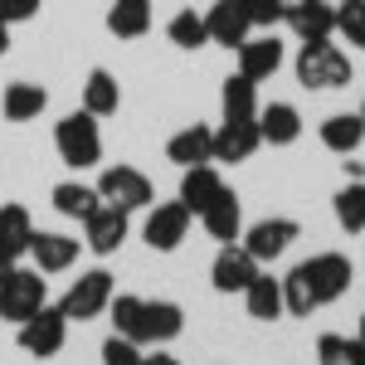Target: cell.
Masks as SVG:
<instances>
[{"label":"cell","mask_w":365,"mask_h":365,"mask_svg":"<svg viewBox=\"0 0 365 365\" xmlns=\"http://www.w3.org/2000/svg\"><path fill=\"white\" fill-rule=\"evenodd\" d=\"M297 83L307 88V93H336V88H351V54L331 44V39H322V44H302L297 49Z\"/></svg>","instance_id":"cell-1"},{"label":"cell","mask_w":365,"mask_h":365,"mask_svg":"<svg viewBox=\"0 0 365 365\" xmlns=\"http://www.w3.org/2000/svg\"><path fill=\"white\" fill-rule=\"evenodd\" d=\"M54 151L63 166L73 170H93L98 161H103V127H98V117L93 113H68L54 122Z\"/></svg>","instance_id":"cell-2"},{"label":"cell","mask_w":365,"mask_h":365,"mask_svg":"<svg viewBox=\"0 0 365 365\" xmlns=\"http://www.w3.org/2000/svg\"><path fill=\"white\" fill-rule=\"evenodd\" d=\"M117 297V282L108 268H88V273H78V278L68 282V292L58 297V312L68 317V327L73 322H93V317H103V312L113 307Z\"/></svg>","instance_id":"cell-3"},{"label":"cell","mask_w":365,"mask_h":365,"mask_svg":"<svg viewBox=\"0 0 365 365\" xmlns=\"http://www.w3.org/2000/svg\"><path fill=\"white\" fill-rule=\"evenodd\" d=\"M297 268H302V278H307L317 307L341 302V297L351 292V282H356V263H351L346 253H312V258H302Z\"/></svg>","instance_id":"cell-4"},{"label":"cell","mask_w":365,"mask_h":365,"mask_svg":"<svg viewBox=\"0 0 365 365\" xmlns=\"http://www.w3.org/2000/svg\"><path fill=\"white\" fill-rule=\"evenodd\" d=\"M49 302V287H44V273L39 268H10V278H0V322H29L34 312Z\"/></svg>","instance_id":"cell-5"},{"label":"cell","mask_w":365,"mask_h":365,"mask_svg":"<svg viewBox=\"0 0 365 365\" xmlns=\"http://www.w3.org/2000/svg\"><path fill=\"white\" fill-rule=\"evenodd\" d=\"M98 195H103V205H117V210L132 215V210L156 205V185H151L146 170L117 161V166H103V175H98Z\"/></svg>","instance_id":"cell-6"},{"label":"cell","mask_w":365,"mask_h":365,"mask_svg":"<svg viewBox=\"0 0 365 365\" xmlns=\"http://www.w3.org/2000/svg\"><path fill=\"white\" fill-rule=\"evenodd\" d=\"M15 341H20V351H25V356L49 361V356H58V351H63V341H68V317L44 302V307L34 312L29 322H20V327H15Z\"/></svg>","instance_id":"cell-7"},{"label":"cell","mask_w":365,"mask_h":365,"mask_svg":"<svg viewBox=\"0 0 365 365\" xmlns=\"http://www.w3.org/2000/svg\"><path fill=\"white\" fill-rule=\"evenodd\" d=\"M190 210L180 205V200H166V205H156L151 215H146V225H141V239H146V249L151 253H175L185 244V234H190Z\"/></svg>","instance_id":"cell-8"},{"label":"cell","mask_w":365,"mask_h":365,"mask_svg":"<svg viewBox=\"0 0 365 365\" xmlns=\"http://www.w3.org/2000/svg\"><path fill=\"white\" fill-rule=\"evenodd\" d=\"M258 273H263V263H258L244 244H220L215 263H210V282H215V292H225V297L244 292Z\"/></svg>","instance_id":"cell-9"},{"label":"cell","mask_w":365,"mask_h":365,"mask_svg":"<svg viewBox=\"0 0 365 365\" xmlns=\"http://www.w3.org/2000/svg\"><path fill=\"white\" fill-rule=\"evenodd\" d=\"M282 25L292 29L302 44H322L336 34V5L331 0H292L282 10Z\"/></svg>","instance_id":"cell-10"},{"label":"cell","mask_w":365,"mask_h":365,"mask_svg":"<svg viewBox=\"0 0 365 365\" xmlns=\"http://www.w3.org/2000/svg\"><path fill=\"white\" fill-rule=\"evenodd\" d=\"M302 234L297 220H287V215H268V220H258V225L244 229V249L258 258V263H273L282 253L292 249V239Z\"/></svg>","instance_id":"cell-11"},{"label":"cell","mask_w":365,"mask_h":365,"mask_svg":"<svg viewBox=\"0 0 365 365\" xmlns=\"http://www.w3.org/2000/svg\"><path fill=\"white\" fill-rule=\"evenodd\" d=\"M127 210H117V205H98L93 215L83 220V249H93L98 258H113L122 244H127Z\"/></svg>","instance_id":"cell-12"},{"label":"cell","mask_w":365,"mask_h":365,"mask_svg":"<svg viewBox=\"0 0 365 365\" xmlns=\"http://www.w3.org/2000/svg\"><path fill=\"white\" fill-rule=\"evenodd\" d=\"M234 54H239V73L253 78V83H263V78H273L282 68V39L273 29H268V34H249Z\"/></svg>","instance_id":"cell-13"},{"label":"cell","mask_w":365,"mask_h":365,"mask_svg":"<svg viewBox=\"0 0 365 365\" xmlns=\"http://www.w3.org/2000/svg\"><path fill=\"white\" fill-rule=\"evenodd\" d=\"M78 249H83V239H68L54 229H34V239H29V258L39 273H68L78 263Z\"/></svg>","instance_id":"cell-14"},{"label":"cell","mask_w":365,"mask_h":365,"mask_svg":"<svg viewBox=\"0 0 365 365\" xmlns=\"http://www.w3.org/2000/svg\"><path fill=\"white\" fill-rule=\"evenodd\" d=\"M205 29H210V44H220V49H239L253 34V25H249V15H244L239 0H215L205 10Z\"/></svg>","instance_id":"cell-15"},{"label":"cell","mask_w":365,"mask_h":365,"mask_svg":"<svg viewBox=\"0 0 365 365\" xmlns=\"http://www.w3.org/2000/svg\"><path fill=\"white\" fill-rule=\"evenodd\" d=\"M166 161H175L180 170L210 166V161H215V132H210L205 122H195V127H180V132L166 141Z\"/></svg>","instance_id":"cell-16"},{"label":"cell","mask_w":365,"mask_h":365,"mask_svg":"<svg viewBox=\"0 0 365 365\" xmlns=\"http://www.w3.org/2000/svg\"><path fill=\"white\" fill-rule=\"evenodd\" d=\"M200 225H205L210 239H220V244H239V239H244V205H239V195L225 185V190L215 195V205L200 215Z\"/></svg>","instance_id":"cell-17"},{"label":"cell","mask_w":365,"mask_h":365,"mask_svg":"<svg viewBox=\"0 0 365 365\" xmlns=\"http://www.w3.org/2000/svg\"><path fill=\"white\" fill-rule=\"evenodd\" d=\"M225 190V175H220V166L210 161V166H190V170H180V205L190 210V215H205L210 205H215V195Z\"/></svg>","instance_id":"cell-18"},{"label":"cell","mask_w":365,"mask_h":365,"mask_svg":"<svg viewBox=\"0 0 365 365\" xmlns=\"http://www.w3.org/2000/svg\"><path fill=\"white\" fill-rule=\"evenodd\" d=\"M258 146H263L258 122H225L215 132V166H239V161H249Z\"/></svg>","instance_id":"cell-19"},{"label":"cell","mask_w":365,"mask_h":365,"mask_svg":"<svg viewBox=\"0 0 365 365\" xmlns=\"http://www.w3.org/2000/svg\"><path fill=\"white\" fill-rule=\"evenodd\" d=\"M258 137H263V146H292L302 137V113L292 103H263L258 108Z\"/></svg>","instance_id":"cell-20"},{"label":"cell","mask_w":365,"mask_h":365,"mask_svg":"<svg viewBox=\"0 0 365 365\" xmlns=\"http://www.w3.org/2000/svg\"><path fill=\"white\" fill-rule=\"evenodd\" d=\"M220 108H225V122H258V83L244 78V73H229L220 83Z\"/></svg>","instance_id":"cell-21"},{"label":"cell","mask_w":365,"mask_h":365,"mask_svg":"<svg viewBox=\"0 0 365 365\" xmlns=\"http://www.w3.org/2000/svg\"><path fill=\"white\" fill-rule=\"evenodd\" d=\"M49 108V93L39 83H29V78H15V83L0 93V113L5 122H34V117Z\"/></svg>","instance_id":"cell-22"},{"label":"cell","mask_w":365,"mask_h":365,"mask_svg":"<svg viewBox=\"0 0 365 365\" xmlns=\"http://www.w3.org/2000/svg\"><path fill=\"white\" fill-rule=\"evenodd\" d=\"M322 146L327 151H336V156H351V151H361L365 141V117L361 113H331L327 122H322Z\"/></svg>","instance_id":"cell-23"},{"label":"cell","mask_w":365,"mask_h":365,"mask_svg":"<svg viewBox=\"0 0 365 365\" xmlns=\"http://www.w3.org/2000/svg\"><path fill=\"white\" fill-rule=\"evenodd\" d=\"M49 205H54L63 220H78L83 225L88 215L103 205V195H98V185H83V180H58L54 190H49Z\"/></svg>","instance_id":"cell-24"},{"label":"cell","mask_w":365,"mask_h":365,"mask_svg":"<svg viewBox=\"0 0 365 365\" xmlns=\"http://www.w3.org/2000/svg\"><path fill=\"white\" fill-rule=\"evenodd\" d=\"M244 307H249L253 322H278L282 312V278H273V273H258V278L244 287Z\"/></svg>","instance_id":"cell-25"},{"label":"cell","mask_w":365,"mask_h":365,"mask_svg":"<svg viewBox=\"0 0 365 365\" xmlns=\"http://www.w3.org/2000/svg\"><path fill=\"white\" fill-rule=\"evenodd\" d=\"M29 239H34V215L15 200L0 205V249L10 258H20V253H29Z\"/></svg>","instance_id":"cell-26"},{"label":"cell","mask_w":365,"mask_h":365,"mask_svg":"<svg viewBox=\"0 0 365 365\" xmlns=\"http://www.w3.org/2000/svg\"><path fill=\"white\" fill-rule=\"evenodd\" d=\"M180 331H185V312H180V302H166V297L146 302V346H170Z\"/></svg>","instance_id":"cell-27"},{"label":"cell","mask_w":365,"mask_h":365,"mask_svg":"<svg viewBox=\"0 0 365 365\" xmlns=\"http://www.w3.org/2000/svg\"><path fill=\"white\" fill-rule=\"evenodd\" d=\"M151 20H156L151 0H113V10H108V29L117 39H141L151 29Z\"/></svg>","instance_id":"cell-28"},{"label":"cell","mask_w":365,"mask_h":365,"mask_svg":"<svg viewBox=\"0 0 365 365\" xmlns=\"http://www.w3.org/2000/svg\"><path fill=\"white\" fill-rule=\"evenodd\" d=\"M117 108H122V83H117V73H108V68H93L83 83V113L93 117H113Z\"/></svg>","instance_id":"cell-29"},{"label":"cell","mask_w":365,"mask_h":365,"mask_svg":"<svg viewBox=\"0 0 365 365\" xmlns=\"http://www.w3.org/2000/svg\"><path fill=\"white\" fill-rule=\"evenodd\" d=\"M108 312H113V331L117 336L146 346V297H137V292H117Z\"/></svg>","instance_id":"cell-30"},{"label":"cell","mask_w":365,"mask_h":365,"mask_svg":"<svg viewBox=\"0 0 365 365\" xmlns=\"http://www.w3.org/2000/svg\"><path fill=\"white\" fill-rule=\"evenodd\" d=\"M331 210H336V225L346 229V234H365V180L341 185L336 200H331Z\"/></svg>","instance_id":"cell-31"},{"label":"cell","mask_w":365,"mask_h":365,"mask_svg":"<svg viewBox=\"0 0 365 365\" xmlns=\"http://www.w3.org/2000/svg\"><path fill=\"white\" fill-rule=\"evenodd\" d=\"M166 39L175 44V49H205L210 44V29H205V15H195V10H175L166 25Z\"/></svg>","instance_id":"cell-32"},{"label":"cell","mask_w":365,"mask_h":365,"mask_svg":"<svg viewBox=\"0 0 365 365\" xmlns=\"http://www.w3.org/2000/svg\"><path fill=\"white\" fill-rule=\"evenodd\" d=\"M361 351H365L361 341L327 331V336L317 341V365H361Z\"/></svg>","instance_id":"cell-33"},{"label":"cell","mask_w":365,"mask_h":365,"mask_svg":"<svg viewBox=\"0 0 365 365\" xmlns=\"http://www.w3.org/2000/svg\"><path fill=\"white\" fill-rule=\"evenodd\" d=\"M336 34L365 49V0H336Z\"/></svg>","instance_id":"cell-34"},{"label":"cell","mask_w":365,"mask_h":365,"mask_svg":"<svg viewBox=\"0 0 365 365\" xmlns=\"http://www.w3.org/2000/svg\"><path fill=\"white\" fill-rule=\"evenodd\" d=\"M282 307H287V317H312V312H317V297H312L302 268H292V273L282 278Z\"/></svg>","instance_id":"cell-35"},{"label":"cell","mask_w":365,"mask_h":365,"mask_svg":"<svg viewBox=\"0 0 365 365\" xmlns=\"http://www.w3.org/2000/svg\"><path fill=\"white\" fill-rule=\"evenodd\" d=\"M141 351L146 346H137V341H127V336H108L103 341V365H141Z\"/></svg>","instance_id":"cell-36"},{"label":"cell","mask_w":365,"mask_h":365,"mask_svg":"<svg viewBox=\"0 0 365 365\" xmlns=\"http://www.w3.org/2000/svg\"><path fill=\"white\" fill-rule=\"evenodd\" d=\"M244 5V15H249V25L253 29H273V25H282V10L287 5H278V0H239Z\"/></svg>","instance_id":"cell-37"},{"label":"cell","mask_w":365,"mask_h":365,"mask_svg":"<svg viewBox=\"0 0 365 365\" xmlns=\"http://www.w3.org/2000/svg\"><path fill=\"white\" fill-rule=\"evenodd\" d=\"M39 5H44V0H0V20H5V25H25V20L39 15Z\"/></svg>","instance_id":"cell-38"},{"label":"cell","mask_w":365,"mask_h":365,"mask_svg":"<svg viewBox=\"0 0 365 365\" xmlns=\"http://www.w3.org/2000/svg\"><path fill=\"white\" fill-rule=\"evenodd\" d=\"M141 365H180V361L170 356L166 346H156V351H141Z\"/></svg>","instance_id":"cell-39"},{"label":"cell","mask_w":365,"mask_h":365,"mask_svg":"<svg viewBox=\"0 0 365 365\" xmlns=\"http://www.w3.org/2000/svg\"><path fill=\"white\" fill-rule=\"evenodd\" d=\"M10 54V25H5V20H0V58Z\"/></svg>","instance_id":"cell-40"},{"label":"cell","mask_w":365,"mask_h":365,"mask_svg":"<svg viewBox=\"0 0 365 365\" xmlns=\"http://www.w3.org/2000/svg\"><path fill=\"white\" fill-rule=\"evenodd\" d=\"M10 268H15V258H10V253L0 249V278H10Z\"/></svg>","instance_id":"cell-41"},{"label":"cell","mask_w":365,"mask_h":365,"mask_svg":"<svg viewBox=\"0 0 365 365\" xmlns=\"http://www.w3.org/2000/svg\"><path fill=\"white\" fill-rule=\"evenodd\" d=\"M356 341H361V346H365V317H361V336H356Z\"/></svg>","instance_id":"cell-42"},{"label":"cell","mask_w":365,"mask_h":365,"mask_svg":"<svg viewBox=\"0 0 365 365\" xmlns=\"http://www.w3.org/2000/svg\"><path fill=\"white\" fill-rule=\"evenodd\" d=\"M278 5H292V0H278Z\"/></svg>","instance_id":"cell-43"},{"label":"cell","mask_w":365,"mask_h":365,"mask_svg":"<svg viewBox=\"0 0 365 365\" xmlns=\"http://www.w3.org/2000/svg\"><path fill=\"white\" fill-rule=\"evenodd\" d=\"M361 365H365V351H361Z\"/></svg>","instance_id":"cell-44"},{"label":"cell","mask_w":365,"mask_h":365,"mask_svg":"<svg viewBox=\"0 0 365 365\" xmlns=\"http://www.w3.org/2000/svg\"><path fill=\"white\" fill-rule=\"evenodd\" d=\"M361 117H365V103H361Z\"/></svg>","instance_id":"cell-45"}]
</instances>
